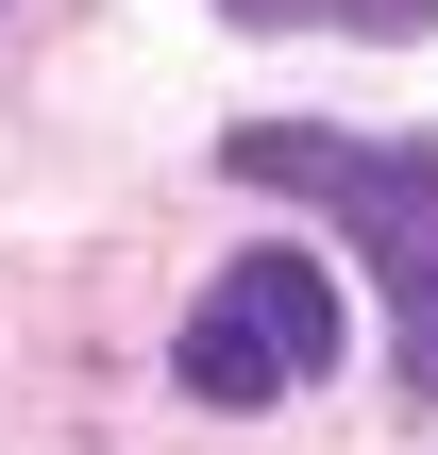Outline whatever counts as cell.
Listing matches in <instances>:
<instances>
[{"instance_id":"cell-1","label":"cell","mask_w":438,"mask_h":455,"mask_svg":"<svg viewBox=\"0 0 438 455\" xmlns=\"http://www.w3.org/2000/svg\"><path fill=\"white\" fill-rule=\"evenodd\" d=\"M236 186H287V203H338L371 236V287H388V355L438 405V152H371V135H304V118H236L219 135Z\"/></svg>"},{"instance_id":"cell-2","label":"cell","mask_w":438,"mask_h":455,"mask_svg":"<svg viewBox=\"0 0 438 455\" xmlns=\"http://www.w3.org/2000/svg\"><path fill=\"white\" fill-rule=\"evenodd\" d=\"M169 371H186V405H270V388H304V371H338V287H321V253H236L203 304H186V338H169Z\"/></svg>"}]
</instances>
